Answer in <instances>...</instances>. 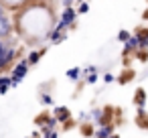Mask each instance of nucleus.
<instances>
[{"label": "nucleus", "mask_w": 148, "mask_h": 138, "mask_svg": "<svg viewBox=\"0 0 148 138\" xmlns=\"http://www.w3.org/2000/svg\"><path fill=\"white\" fill-rule=\"evenodd\" d=\"M27 71H29V61H21V63L16 65L14 73H12V85H14V87L21 83V79L27 75Z\"/></svg>", "instance_id": "1"}, {"label": "nucleus", "mask_w": 148, "mask_h": 138, "mask_svg": "<svg viewBox=\"0 0 148 138\" xmlns=\"http://www.w3.org/2000/svg\"><path fill=\"white\" fill-rule=\"evenodd\" d=\"M12 57H14V51L12 49H6L2 43H0V67H4Z\"/></svg>", "instance_id": "2"}, {"label": "nucleus", "mask_w": 148, "mask_h": 138, "mask_svg": "<svg viewBox=\"0 0 148 138\" xmlns=\"http://www.w3.org/2000/svg\"><path fill=\"white\" fill-rule=\"evenodd\" d=\"M73 21H75V10L67 6V8H65V12H63V19H61V25H63V27H69V25H71Z\"/></svg>", "instance_id": "3"}, {"label": "nucleus", "mask_w": 148, "mask_h": 138, "mask_svg": "<svg viewBox=\"0 0 148 138\" xmlns=\"http://www.w3.org/2000/svg\"><path fill=\"white\" fill-rule=\"evenodd\" d=\"M10 33V25H8V19L0 14V37H6Z\"/></svg>", "instance_id": "4"}, {"label": "nucleus", "mask_w": 148, "mask_h": 138, "mask_svg": "<svg viewBox=\"0 0 148 138\" xmlns=\"http://www.w3.org/2000/svg\"><path fill=\"white\" fill-rule=\"evenodd\" d=\"M110 136H112V128L110 126H103V128L97 130V138H110Z\"/></svg>", "instance_id": "5"}, {"label": "nucleus", "mask_w": 148, "mask_h": 138, "mask_svg": "<svg viewBox=\"0 0 148 138\" xmlns=\"http://www.w3.org/2000/svg\"><path fill=\"white\" fill-rule=\"evenodd\" d=\"M67 116H69V110L67 108H57V118L59 120H67Z\"/></svg>", "instance_id": "6"}, {"label": "nucleus", "mask_w": 148, "mask_h": 138, "mask_svg": "<svg viewBox=\"0 0 148 138\" xmlns=\"http://www.w3.org/2000/svg\"><path fill=\"white\" fill-rule=\"evenodd\" d=\"M136 47H138V39H136V37H132V39L126 41V49H128V51H130V49H136Z\"/></svg>", "instance_id": "7"}, {"label": "nucleus", "mask_w": 148, "mask_h": 138, "mask_svg": "<svg viewBox=\"0 0 148 138\" xmlns=\"http://www.w3.org/2000/svg\"><path fill=\"white\" fill-rule=\"evenodd\" d=\"M41 55H43V51H39V53H31V57H29V63H37V61L41 59Z\"/></svg>", "instance_id": "8"}, {"label": "nucleus", "mask_w": 148, "mask_h": 138, "mask_svg": "<svg viewBox=\"0 0 148 138\" xmlns=\"http://www.w3.org/2000/svg\"><path fill=\"white\" fill-rule=\"evenodd\" d=\"M79 71H81V67H75V69H71L67 75H69L71 79H77V77H79Z\"/></svg>", "instance_id": "9"}, {"label": "nucleus", "mask_w": 148, "mask_h": 138, "mask_svg": "<svg viewBox=\"0 0 148 138\" xmlns=\"http://www.w3.org/2000/svg\"><path fill=\"white\" fill-rule=\"evenodd\" d=\"M118 39H120V41H124V43H126V41H128V39H130V33H128V31H120V35H118Z\"/></svg>", "instance_id": "10"}, {"label": "nucleus", "mask_w": 148, "mask_h": 138, "mask_svg": "<svg viewBox=\"0 0 148 138\" xmlns=\"http://www.w3.org/2000/svg\"><path fill=\"white\" fill-rule=\"evenodd\" d=\"M45 138H57V132H55V130H49V128H47V130H45Z\"/></svg>", "instance_id": "11"}, {"label": "nucleus", "mask_w": 148, "mask_h": 138, "mask_svg": "<svg viewBox=\"0 0 148 138\" xmlns=\"http://www.w3.org/2000/svg\"><path fill=\"white\" fill-rule=\"evenodd\" d=\"M43 104H53V100H51V95H43V100H41Z\"/></svg>", "instance_id": "12"}, {"label": "nucleus", "mask_w": 148, "mask_h": 138, "mask_svg": "<svg viewBox=\"0 0 148 138\" xmlns=\"http://www.w3.org/2000/svg\"><path fill=\"white\" fill-rule=\"evenodd\" d=\"M87 8H89L87 4H81V6H79V12H87Z\"/></svg>", "instance_id": "13"}, {"label": "nucleus", "mask_w": 148, "mask_h": 138, "mask_svg": "<svg viewBox=\"0 0 148 138\" xmlns=\"http://www.w3.org/2000/svg\"><path fill=\"white\" fill-rule=\"evenodd\" d=\"M0 14H2V6H0Z\"/></svg>", "instance_id": "14"}]
</instances>
